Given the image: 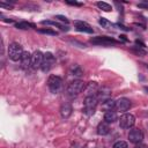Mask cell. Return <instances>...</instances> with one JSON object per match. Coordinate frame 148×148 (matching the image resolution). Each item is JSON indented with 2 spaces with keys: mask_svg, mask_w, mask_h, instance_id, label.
<instances>
[{
  "mask_svg": "<svg viewBox=\"0 0 148 148\" xmlns=\"http://www.w3.org/2000/svg\"><path fill=\"white\" fill-rule=\"evenodd\" d=\"M84 88H86V83H84L83 81H81V80H74V81H72V82L68 84V87H67V89H66L67 96H69V97H75V96H77L80 92H82V91L84 90Z\"/></svg>",
  "mask_w": 148,
  "mask_h": 148,
  "instance_id": "cell-1",
  "label": "cell"
},
{
  "mask_svg": "<svg viewBox=\"0 0 148 148\" xmlns=\"http://www.w3.org/2000/svg\"><path fill=\"white\" fill-rule=\"evenodd\" d=\"M97 103H98V99L96 96L94 95H89L84 98V102H83V113L86 116H92L95 113V109L97 106Z\"/></svg>",
  "mask_w": 148,
  "mask_h": 148,
  "instance_id": "cell-2",
  "label": "cell"
},
{
  "mask_svg": "<svg viewBox=\"0 0 148 148\" xmlns=\"http://www.w3.org/2000/svg\"><path fill=\"white\" fill-rule=\"evenodd\" d=\"M7 52H8V58L10 60L18 61V60H21V57L24 51L22 50V46L18 43H12V44H9Z\"/></svg>",
  "mask_w": 148,
  "mask_h": 148,
  "instance_id": "cell-3",
  "label": "cell"
},
{
  "mask_svg": "<svg viewBox=\"0 0 148 148\" xmlns=\"http://www.w3.org/2000/svg\"><path fill=\"white\" fill-rule=\"evenodd\" d=\"M62 79L57 75H51L47 80V87L53 94H58L62 89Z\"/></svg>",
  "mask_w": 148,
  "mask_h": 148,
  "instance_id": "cell-4",
  "label": "cell"
},
{
  "mask_svg": "<svg viewBox=\"0 0 148 148\" xmlns=\"http://www.w3.org/2000/svg\"><path fill=\"white\" fill-rule=\"evenodd\" d=\"M90 43L91 44H95V45L110 46V45L117 44V40L113 39V38H111V37H108V36H97V37H92L90 39Z\"/></svg>",
  "mask_w": 148,
  "mask_h": 148,
  "instance_id": "cell-5",
  "label": "cell"
},
{
  "mask_svg": "<svg viewBox=\"0 0 148 148\" xmlns=\"http://www.w3.org/2000/svg\"><path fill=\"white\" fill-rule=\"evenodd\" d=\"M54 64H56V58H54V56L51 53V52H46V53H44V59H43V64H42V71L44 72V73H46V72H49L53 66H54Z\"/></svg>",
  "mask_w": 148,
  "mask_h": 148,
  "instance_id": "cell-6",
  "label": "cell"
},
{
  "mask_svg": "<svg viewBox=\"0 0 148 148\" xmlns=\"http://www.w3.org/2000/svg\"><path fill=\"white\" fill-rule=\"evenodd\" d=\"M135 124V117L132 113H124L119 119V126L121 128H132Z\"/></svg>",
  "mask_w": 148,
  "mask_h": 148,
  "instance_id": "cell-7",
  "label": "cell"
},
{
  "mask_svg": "<svg viewBox=\"0 0 148 148\" xmlns=\"http://www.w3.org/2000/svg\"><path fill=\"white\" fill-rule=\"evenodd\" d=\"M44 59V54L40 51H35L31 56V68L32 69H38L42 67Z\"/></svg>",
  "mask_w": 148,
  "mask_h": 148,
  "instance_id": "cell-8",
  "label": "cell"
},
{
  "mask_svg": "<svg viewBox=\"0 0 148 148\" xmlns=\"http://www.w3.org/2000/svg\"><path fill=\"white\" fill-rule=\"evenodd\" d=\"M131 105H132L131 101L126 97H121L116 101V110L120 111V112H126L127 110H130Z\"/></svg>",
  "mask_w": 148,
  "mask_h": 148,
  "instance_id": "cell-9",
  "label": "cell"
},
{
  "mask_svg": "<svg viewBox=\"0 0 148 148\" xmlns=\"http://www.w3.org/2000/svg\"><path fill=\"white\" fill-rule=\"evenodd\" d=\"M128 140L131 142H133V143L142 142V140H143V133L139 128H132L128 132Z\"/></svg>",
  "mask_w": 148,
  "mask_h": 148,
  "instance_id": "cell-10",
  "label": "cell"
},
{
  "mask_svg": "<svg viewBox=\"0 0 148 148\" xmlns=\"http://www.w3.org/2000/svg\"><path fill=\"white\" fill-rule=\"evenodd\" d=\"M31 56L32 54H30L28 51H24L23 52V54L21 57V60H20V64H21L20 66H21L22 69L27 71L29 67H31Z\"/></svg>",
  "mask_w": 148,
  "mask_h": 148,
  "instance_id": "cell-11",
  "label": "cell"
},
{
  "mask_svg": "<svg viewBox=\"0 0 148 148\" xmlns=\"http://www.w3.org/2000/svg\"><path fill=\"white\" fill-rule=\"evenodd\" d=\"M74 24H75V28H76L77 31L87 32V34H92V32H94V29H92L87 22H83V21H75Z\"/></svg>",
  "mask_w": 148,
  "mask_h": 148,
  "instance_id": "cell-12",
  "label": "cell"
},
{
  "mask_svg": "<svg viewBox=\"0 0 148 148\" xmlns=\"http://www.w3.org/2000/svg\"><path fill=\"white\" fill-rule=\"evenodd\" d=\"M72 111H73V108H72V105H71L69 103L65 102V103L61 104V106H60V116H61L64 119L69 118L71 114H72Z\"/></svg>",
  "mask_w": 148,
  "mask_h": 148,
  "instance_id": "cell-13",
  "label": "cell"
},
{
  "mask_svg": "<svg viewBox=\"0 0 148 148\" xmlns=\"http://www.w3.org/2000/svg\"><path fill=\"white\" fill-rule=\"evenodd\" d=\"M110 132V126L106 121H101L97 126V134L98 135H106Z\"/></svg>",
  "mask_w": 148,
  "mask_h": 148,
  "instance_id": "cell-14",
  "label": "cell"
},
{
  "mask_svg": "<svg viewBox=\"0 0 148 148\" xmlns=\"http://www.w3.org/2000/svg\"><path fill=\"white\" fill-rule=\"evenodd\" d=\"M102 109L105 111H113V109H116V101H113L111 98L104 101L102 103Z\"/></svg>",
  "mask_w": 148,
  "mask_h": 148,
  "instance_id": "cell-15",
  "label": "cell"
},
{
  "mask_svg": "<svg viewBox=\"0 0 148 148\" xmlns=\"http://www.w3.org/2000/svg\"><path fill=\"white\" fill-rule=\"evenodd\" d=\"M116 120H117V113L114 111H106L104 113V121H106L108 124L114 123Z\"/></svg>",
  "mask_w": 148,
  "mask_h": 148,
  "instance_id": "cell-16",
  "label": "cell"
},
{
  "mask_svg": "<svg viewBox=\"0 0 148 148\" xmlns=\"http://www.w3.org/2000/svg\"><path fill=\"white\" fill-rule=\"evenodd\" d=\"M42 24H46V25H53V27H57L59 28L60 30H64V31H68L69 28L67 25H64V24H60L58 22H54V21H42Z\"/></svg>",
  "mask_w": 148,
  "mask_h": 148,
  "instance_id": "cell-17",
  "label": "cell"
},
{
  "mask_svg": "<svg viewBox=\"0 0 148 148\" xmlns=\"http://www.w3.org/2000/svg\"><path fill=\"white\" fill-rule=\"evenodd\" d=\"M71 74L74 76H81V75H83V71L79 65H74L71 68Z\"/></svg>",
  "mask_w": 148,
  "mask_h": 148,
  "instance_id": "cell-18",
  "label": "cell"
},
{
  "mask_svg": "<svg viewBox=\"0 0 148 148\" xmlns=\"http://www.w3.org/2000/svg\"><path fill=\"white\" fill-rule=\"evenodd\" d=\"M34 27H35L34 24H31V23H28V22H24V21L15 23V28H17V29H23V30H25V29H29V28H34Z\"/></svg>",
  "mask_w": 148,
  "mask_h": 148,
  "instance_id": "cell-19",
  "label": "cell"
},
{
  "mask_svg": "<svg viewBox=\"0 0 148 148\" xmlns=\"http://www.w3.org/2000/svg\"><path fill=\"white\" fill-rule=\"evenodd\" d=\"M97 7L99 8V9H102V10H104V12H110L112 8H111V6L109 5V3H106V2H104V1H98L97 3Z\"/></svg>",
  "mask_w": 148,
  "mask_h": 148,
  "instance_id": "cell-20",
  "label": "cell"
},
{
  "mask_svg": "<svg viewBox=\"0 0 148 148\" xmlns=\"http://www.w3.org/2000/svg\"><path fill=\"white\" fill-rule=\"evenodd\" d=\"M38 32H40V34H45V35H51V36H57V35H58L57 31H54V30H52V29H50V28H43V29H39Z\"/></svg>",
  "mask_w": 148,
  "mask_h": 148,
  "instance_id": "cell-21",
  "label": "cell"
},
{
  "mask_svg": "<svg viewBox=\"0 0 148 148\" xmlns=\"http://www.w3.org/2000/svg\"><path fill=\"white\" fill-rule=\"evenodd\" d=\"M131 51L134 52L136 56H145V54H146V51H145L143 49L139 47V46H133V47L131 49Z\"/></svg>",
  "mask_w": 148,
  "mask_h": 148,
  "instance_id": "cell-22",
  "label": "cell"
},
{
  "mask_svg": "<svg viewBox=\"0 0 148 148\" xmlns=\"http://www.w3.org/2000/svg\"><path fill=\"white\" fill-rule=\"evenodd\" d=\"M99 24L102 25V28H105V29H108V28H110V27L112 25L111 22L108 21L105 17H101V18H99Z\"/></svg>",
  "mask_w": 148,
  "mask_h": 148,
  "instance_id": "cell-23",
  "label": "cell"
},
{
  "mask_svg": "<svg viewBox=\"0 0 148 148\" xmlns=\"http://www.w3.org/2000/svg\"><path fill=\"white\" fill-rule=\"evenodd\" d=\"M91 90L92 91H97V83L96 82H89L88 83V91H89V94H90V96H91ZM89 96V95H88Z\"/></svg>",
  "mask_w": 148,
  "mask_h": 148,
  "instance_id": "cell-24",
  "label": "cell"
},
{
  "mask_svg": "<svg viewBox=\"0 0 148 148\" xmlns=\"http://www.w3.org/2000/svg\"><path fill=\"white\" fill-rule=\"evenodd\" d=\"M112 148H128V146L125 141H117V142L113 143Z\"/></svg>",
  "mask_w": 148,
  "mask_h": 148,
  "instance_id": "cell-25",
  "label": "cell"
},
{
  "mask_svg": "<svg viewBox=\"0 0 148 148\" xmlns=\"http://www.w3.org/2000/svg\"><path fill=\"white\" fill-rule=\"evenodd\" d=\"M56 18H58V20L61 21V22H65L66 24L69 23V20H68L66 16H64V15H56Z\"/></svg>",
  "mask_w": 148,
  "mask_h": 148,
  "instance_id": "cell-26",
  "label": "cell"
},
{
  "mask_svg": "<svg viewBox=\"0 0 148 148\" xmlns=\"http://www.w3.org/2000/svg\"><path fill=\"white\" fill-rule=\"evenodd\" d=\"M116 27H118L119 29H121V30H124V31H128V30H131V29H128V28H126L125 25H123V24H120V23H117V24H114Z\"/></svg>",
  "mask_w": 148,
  "mask_h": 148,
  "instance_id": "cell-27",
  "label": "cell"
},
{
  "mask_svg": "<svg viewBox=\"0 0 148 148\" xmlns=\"http://www.w3.org/2000/svg\"><path fill=\"white\" fill-rule=\"evenodd\" d=\"M134 148H148V146L145 145V143H142V142H139V143H135Z\"/></svg>",
  "mask_w": 148,
  "mask_h": 148,
  "instance_id": "cell-28",
  "label": "cell"
},
{
  "mask_svg": "<svg viewBox=\"0 0 148 148\" xmlns=\"http://www.w3.org/2000/svg\"><path fill=\"white\" fill-rule=\"evenodd\" d=\"M66 3H68V5H72V6H82V3H80V2H76V1H66Z\"/></svg>",
  "mask_w": 148,
  "mask_h": 148,
  "instance_id": "cell-29",
  "label": "cell"
},
{
  "mask_svg": "<svg viewBox=\"0 0 148 148\" xmlns=\"http://www.w3.org/2000/svg\"><path fill=\"white\" fill-rule=\"evenodd\" d=\"M138 7L139 8H146V9H148V3H139Z\"/></svg>",
  "mask_w": 148,
  "mask_h": 148,
  "instance_id": "cell-30",
  "label": "cell"
},
{
  "mask_svg": "<svg viewBox=\"0 0 148 148\" xmlns=\"http://www.w3.org/2000/svg\"><path fill=\"white\" fill-rule=\"evenodd\" d=\"M135 43H136L138 45H141V47H143V46H145V43H142V42H141V40H139V39H136V40H135Z\"/></svg>",
  "mask_w": 148,
  "mask_h": 148,
  "instance_id": "cell-31",
  "label": "cell"
},
{
  "mask_svg": "<svg viewBox=\"0 0 148 148\" xmlns=\"http://www.w3.org/2000/svg\"><path fill=\"white\" fill-rule=\"evenodd\" d=\"M119 38H120L123 42H127V38H126V36H124V35H120Z\"/></svg>",
  "mask_w": 148,
  "mask_h": 148,
  "instance_id": "cell-32",
  "label": "cell"
},
{
  "mask_svg": "<svg viewBox=\"0 0 148 148\" xmlns=\"http://www.w3.org/2000/svg\"><path fill=\"white\" fill-rule=\"evenodd\" d=\"M143 90H145V91H147V92H148V87H143Z\"/></svg>",
  "mask_w": 148,
  "mask_h": 148,
  "instance_id": "cell-33",
  "label": "cell"
}]
</instances>
